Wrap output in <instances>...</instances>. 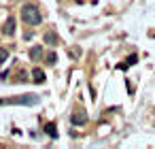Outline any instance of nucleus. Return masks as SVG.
Segmentation results:
<instances>
[{
  "instance_id": "nucleus-1",
  "label": "nucleus",
  "mask_w": 155,
  "mask_h": 149,
  "mask_svg": "<svg viewBox=\"0 0 155 149\" xmlns=\"http://www.w3.org/2000/svg\"><path fill=\"white\" fill-rule=\"evenodd\" d=\"M21 19H24L28 26H38V24L43 22V15H41V11H38L36 5L28 2V5L21 7Z\"/></svg>"
},
{
  "instance_id": "nucleus-2",
  "label": "nucleus",
  "mask_w": 155,
  "mask_h": 149,
  "mask_svg": "<svg viewBox=\"0 0 155 149\" xmlns=\"http://www.w3.org/2000/svg\"><path fill=\"white\" fill-rule=\"evenodd\" d=\"M36 100H38V96L28 94V96H17V98H11V100H0V107L2 104H34Z\"/></svg>"
},
{
  "instance_id": "nucleus-3",
  "label": "nucleus",
  "mask_w": 155,
  "mask_h": 149,
  "mask_svg": "<svg viewBox=\"0 0 155 149\" xmlns=\"http://www.w3.org/2000/svg\"><path fill=\"white\" fill-rule=\"evenodd\" d=\"M70 121H72V126H83V124L87 121V115H85L83 111H77V113L70 115Z\"/></svg>"
},
{
  "instance_id": "nucleus-4",
  "label": "nucleus",
  "mask_w": 155,
  "mask_h": 149,
  "mask_svg": "<svg viewBox=\"0 0 155 149\" xmlns=\"http://www.w3.org/2000/svg\"><path fill=\"white\" fill-rule=\"evenodd\" d=\"M7 36H13L15 34V17L11 15V17H7V24H5V30H2Z\"/></svg>"
},
{
  "instance_id": "nucleus-5",
  "label": "nucleus",
  "mask_w": 155,
  "mask_h": 149,
  "mask_svg": "<svg viewBox=\"0 0 155 149\" xmlns=\"http://www.w3.org/2000/svg\"><path fill=\"white\" fill-rule=\"evenodd\" d=\"M45 43H47V45H51V47H53V45H58V34H55V32H51V30H49V32H45Z\"/></svg>"
},
{
  "instance_id": "nucleus-6",
  "label": "nucleus",
  "mask_w": 155,
  "mask_h": 149,
  "mask_svg": "<svg viewBox=\"0 0 155 149\" xmlns=\"http://www.w3.org/2000/svg\"><path fill=\"white\" fill-rule=\"evenodd\" d=\"M32 79H34V83H45V73L41 68H34L32 70Z\"/></svg>"
},
{
  "instance_id": "nucleus-7",
  "label": "nucleus",
  "mask_w": 155,
  "mask_h": 149,
  "mask_svg": "<svg viewBox=\"0 0 155 149\" xmlns=\"http://www.w3.org/2000/svg\"><path fill=\"white\" fill-rule=\"evenodd\" d=\"M30 58H32L34 62L41 60V58H43V47H32V49H30Z\"/></svg>"
},
{
  "instance_id": "nucleus-8",
  "label": "nucleus",
  "mask_w": 155,
  "mask_h": 149,
  "mask_svg": "<svg viewBox=\"0 0 155 149\" xmlns=\"http://www.w3.org/2000/svg\"><path fill=\"white\" fill-rule=\"evenodd\" d=\"M136 60H138V56H130V58H127V60H125L123 64H119V68L123 70V68H127V66H132V64H136Z\"/></svg>"
},
{
  "instance_id": "nucleus-9",
  "label": "nucleus",
  "mask_w": 155,
  "mask_h": 149,
  "mask_svg": "<svg viewBox=\"0 0 155 149\" xmlns=\"http://www.w3.org/2000/svg\"><path fill=\"white\" fill-rule=\"evenodd\" d=\"M45 132H47L49 136H58V128H55V124H45Z\"/></svg>"
},
{
  "instance_id": "nucleus-10",
  "label": "nucleus",
  "mask_w": 155,
  "mask_h": 149,
  "mask_svg": "<svg viewBox=\"0 0 155 149\" xmlns=\"http://www.w3.org/2000/svg\"><path fill=\"white\" fill-rule=\"evenodd\" d=\"M45 60H47V64H55V62H58V56H55V53H47Z\"/></svg>"
},
{
  "instance_id": "nucleus-11",
  "label": "nucleus",
  "mask_w": 155,
  "mask_h": 149,
  "mask_svg": "<svg viewBox=\"0 0 155 149\" xmlns=\"http://www.w3.org/2000/svg\"><path fill=\"white\" fill-rule=\"evenodd\" d=\"M7 58H9V51H7V49H2V47H0V64H2V62H5Z\"/></svg>"
}]
</instances>
